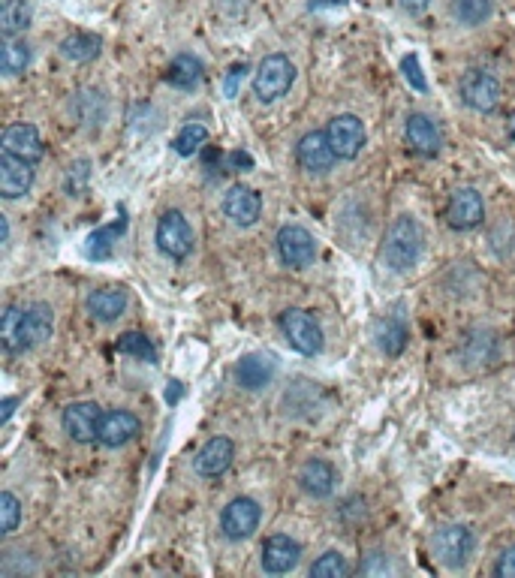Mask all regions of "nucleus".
<instances>
[{
	"mask_svg": "<svg viewBox=\"0 0 515 578\" xmlns=\"http://www.w3.org/2000/svg\"><path fill=\"white\" fill-rule=\"evenodd\" d=\"M422 247H425V232H422L419 220H416L413 214H401V217L389 226V232H386L383 262H386L392 271L404 274V271H410V268L419 262Z\"/></svg>",
	"mask_w": 515,
	"mask_h": 578,
	"instance_id": "1",
	"label": "nucleus"
},
{
	"mask_svg": "<svg viewBox=\"0 0 515 578\" xmlns=\"http://www.w3.org/2000/svg\"><path fill=\"white\" fill-rule=\"evenodd\" d=\"M296 82V67L287 55H269L263 58V64L256 67L253 76V94L260 103H275L281 100Z\"/></svg>",
	"mask_w": 515,
	"mask_h": 578,
	"instance_id": "2",
	"label": "nucleus"
},
{
	"mask_svg": "<svg viewBox=\"0 0 515 578\" xmlns=\"http://www.w3.org/2000/svg\"><path fill=\"white\" fill-rule=\"evenodd\" d=\"M473 548H476L473 530L464 524H443L431 536V551L446 569H461L473 557Z\"/></svg>",
	"mask_w": 515,
	"mask_h": 578,
	"instance_id": "3",
	"label": "nucleus"
},
{
	"mask_svg": "<svg viewBox=\"0 0 515 578\" xmlns=\"http://www.w3.org/2000/svg\"><path fill=\"white\" fill-rule=\"evenodd\" d=\"M281 332L290 341V347L302 356H317L323 350V329L320 323L299 308H290L281 314Z\"/></svg>",
	"mask_w": 515,
	"mask_h": 578,
	"instance_id": "4",
	"label": "nucleus"
},
{
	"mask_svg": "<svg viewBox=\"0 0 515 578\" xmlns=\"http://www.w3.org/2000/svg\"><path fill=\"white\" fill-rule=\"evenodd\" d=\"M157 247L169 256V259H187L190 250H193V229L187 223V217L181 211H166L160 220H157Z\"/></svg>",
	"mask_w": 515,
	"mask_h": 578,
	"instance_id": "5",
	"label": "nucleus"
},
{
	"mask_svg": "<svg viewBox=\"0 0 515 578\" xmlns=\"http://www.w3.org/2000/svg\"><path fill=\"white\" fill-rule=\"evenodd\" d=\"M458 94L473 112H491L500 103V82L488 70H467L458 82Z\"/></svg>",
	"mask_w": 515,
	"mask_h": 578,
	"instance_id": "6",
	"label": "nucleus"
},
{
	"mask_svg": "<svg viewBox=\"0 0 515 578\" xmlns=\"http://www.w3.org/2000/svg\"><path fill=\"white\" fill-rule=\"evenodd\" d=\"M260 518H263V509L253 497H235L226 503L223 515H220V530L226 539L238 542V539H247L256 527H260Z\"/></svg>",
	"mask_w": 515,
	"mask_h": 578,
	"instance_id": "7",
	"label": "nucleus"
},
{
	"mask_svg": "<svg viewBox=\"0 0 515 578\" xmlns=\"http://www.w3.org/2000/svg\"><path fill=\"white\" fill-rule=\"evenodd\" d=\"M329 145L338 154V160H356L365 148V124L356 115H338L326 127Z\"/></svg>",
	"mask_w": 515,
	"mask_h": 578,
	"instance_id": "8",
	"label": "nucleus"
},
{
	"mask_svg": "<svg viewBox=\"0 0 515 578\" xmlns=\"http://www.w3.org/2000/svg\"><path fill=\"white\" fill-rule=\"evenodd\" d=\"M100 422H103V410L94 401H76L64 410L61 425L70 434V440L76 443H94L100 434Z\"/></svg>",
	"mask_w": 515,
	"mask_h": 578,
	"instance_id": "9",
	"label": "nucleus"
},
{
	"mask_svg": "<svg viewBox=\"0 0 515 578\" xmlns=\"http://www.w3.org/2000/svg\"><path fill=\"white\" fill-rule=\"evenodd\" d=\"M296 157H299V166L305 172H311V175H326L335 166V160H338V154L332 151L329 136L323 130L305 133L299 139V145H296Z\"/></svg>",
	"mask_w": 515,
	"mask_h": 578,
	"instance_id": "10",
	"label": "nucleus"
},
{
	"mask_svg": "<svg viewBox=\"0 0 515 578\" xmlns=\"http://www.w3.org/2000/svg\"><path fill=\"white\" fill-rule=\"evenodd\" d=\"M278 253L284 259V265L290 268H305L314 262L317 256V244H314V235L305 229V226H284L278 232Z\"/></svg>",
	"mask_w": 515,
	"mask_h": 578,
	"instance_id": "11",
	"label": "nucleus"
},
{
	"mask_svg": "<svg viewBox=\"0 0 515 578\" xmlns=\"http://www.w3.org/2000/svg\"><path fill=\"white\" fill-rule=\"evenodd\" d=\"M485 217V205H482V196L479 190L473 187H458L452 196H449V205H446V220L452 229H473L479 226Z\"/></svg>",
	"mask_w": 515,
	"mask_h": 578,
	"instance_id": "12",
	"label": "nucleus"
},
{
	"mask_svg": "<svg viewBox=\"0 0 515 578\" xmlns=\"http://www.w3.org/2000/svg\"><path fill=\"white\" fill-rule=\"evenodd\" d=\"M31 184H34V163L4 151V157H0V196L19 199L31 190Z\"/></svg>",
	"mask_w": 515,
	"mask_h": 578,
	"instance_id": "13",
	"label": "nucleus"
},
{
	"mask_svg": "<svg viewBox=\"0 0 515 578\" xmlns=\"http://www.w3.org/2000/svg\"><path fill=\"white\" fill-rule=\"evenodd\" d=\"M404 142L410 151L422 154V157H434L443 148V133L440 127L428 118V115H410L404 124Z\"/></svg>",
	"mask_w": 515,
	"mask_h": 578,
	"instance_id": "14",
	"label": "nucleus"
},
{
	"mask_svg": "<svg viewBox=\"0 0 515 578\" xmlns=\"http://www.w3.org/2000/svg\"><path fill=\"white\" fill-rule=\"evenodd\" d=\"M223 211H226V217L235 226H253L256 220H260V214H263V199H260V193H256V190L238 184V187H232L226 193Z\"/></svg>",
	"mask_w": 515,
	"mask_h": 578,
	"instance_id": "15",
	"label": "nucleus"
},
{
	"mask_svg": "<svg viewBox=\"0 0 515 578\" xmlns=\"http://www.w3.org/2000/svg\"><path fill=\"white\" fill-rule=\"evenodd\" d=\"M299 557H302V548H299V542L290 539L287 533H275V536H269L266 545H263V569L272 572V575L290 572V569L299 563Z\"/></svg>",
	"mask_w": 515,
	"mask_h": 578,
	"instance_id": "16",
	"label": "nucleus"
},
{
	"mask_svg": "<svg viewBox=\"0 0 515 578\" xmlns=\"http://www.w3.org/2000/svg\"><path fill=\"white\" fill-rule=\"evenodd\" d=\"M275 377V359L269 353H247L238 365H235V383L247 392H256L269 386Z\"/></svg>",
	"mask_w": 515,
	"mask_h": 578,
	"instance_id": "17",
	"label": "nucleus"
},
{
	"mask_svg": "<svg viewBox=\"0 0 515 578\" xmlns=\"http://www.w3.org/2000/svg\"><path fill=\"white\" fill-rule=\"evenodd\" d=\"M136 434H139V419L130 410H109V413H103L97 440L106 449H118V446L130 443Z\"/></svg>",
	"mask_w": 515,
	"mask_h": 578,
	"instance_id": "18",
	"label": "nucleus"
},
{
	"mask_svg": "<svg viewBox=\"0 0 515 578\" xmlns=\"http://www.w3.org/2000/svg\"><path fill=\"white\" fill-rule=\"evenodd\" d=\"M55 332V311L43 302L25 308V323H22V350H34L46 344Z\"/></svg>",
	"mask_w": 515,
	"mask_h": 578,
	"instance_id": "19",
	"label": "nucleus"
},
{
	"mask_svg": "<svg viewBox=\"0 0 515 578\" xmlns=\"http://www.w3.org/2000/svg\"><path fill=\"white\" fill-rule=\"evenodd\" d=\"M232 458H235V446H232V440L229 437H211L199 452H196V458H193V467H196V473L199 476H220L229 464H232Z\"/></svg>",
	"mask_w": 515,
	"mask_h": 578,
	"instance_id": "20",
	"label": "nucleus"
},
{
	"mask_svg": "<svg viewBox=\"0 0 515 578\" xmlns=\"http://www.w3.org/2000/svg\"><path fill=\"white\" fill-rule=\"evenodd\" d=\"M85 308L97 323H115L127 311V289L124 286L94 289V293L88 296V302H85Z\"/></svg>",
	"mask_w": 515,
	"mask_h": 578,
	"instance_id": "21",
	"label": "nucleus"
},
{
	"mask_svg": "<svg viewBox=\"0 0 515 578\" xmlns=\"http://www.w3.org/2000/svg\"><path fill=\"white\" fill-rule=\"evenodd\" d=\"M4 151L13 154V157L37 163L43 157V139H40L34 124H13L4 133Z\"/></svg>",
	"mask_w": 515,
	"mask_h": 578,
	"instance_id": "22",
	"label": "nucleus"
},
{
	"mask_svg": "<svg viewBox=\"0 0 515 578\" xmlns=\"http://www.w3.org/2000/svg\"><path fill=\"white\" fill-rule=\"evenodd\" d=\"M335 482H338V473L329 461L323 458H311L302 470H299V485L305 494L311 497H329L335 491Z\"/></svg>",
	"mask_w": 515,
	"mask_h": 578,
	"instance_id": "23",
	"label": "nucleus"
},
{
	"mask_svg": "<svg viewBox=\"0 0 515 578\" xmlns=\"http://www.w3.org/2000/svg\"><path fill=\"white\" fill-rule=\"evenodd\" d=\"M461 359L467 368H482L491 365L497 359V338L485 329H473L467 332V338L461 341Z\"/></svg>",
	"mask_w": 515,
	"mask_h": 578,
	"instance_id": "24",
	"label": "nucleus"
},
{
	"mask_svg": "<svg viewBox=\"0 0 515 578\" xmlns=\"http://www.w3.org/2000/svg\"><path fill=\"white\" fill-rule=\"evenodd\" d=\"M31 19H34L31 0H4V10H0V34H4V40H16L19 34H25L31 28Z\"/></svg>",
	"mask_w": 515,
	"mask_h": 578,
	"instance_id": "25",
	"label": "nucleus"
},
{
	"mask_svg": "<svg viewBox=\"0 0 515 578\" xmlns=\"http://www.w3.org/2000/svg\"><path fill=\"white\" fill-rule=\"evenodd\" d=\"M202 76H205V67L193 55H175L166 70V82L178 91H193L202 82Z\"/></svg>",
	"mask_w": 515,
	"mask_h": 578,
	"instance_id": "26",
	"label": "nucleus"
},
{
	"mask_svg": "<svg viewBox=\"0 0 515 578\" xmlns=\"http://www.w3.org/2000/svg\"><path fill=\"white\" fill-rule=\"evenodd\" d=\"M103 49V40L97 34H85V31H76L70 34L64 43H61V55L73 64H88L100 55Z\"/></svg>",
	"mask_w": 515,
	"mask_h": 578,
	"instance_id": "27",
	"label": "nucleus"
},
{
	"mask_svg": "<svg viewBox=\"0 0 515 578\" xmlns=\"http://www.w3.org/2000/svg\"><path fill=\"white\" fill-rule=\"evenodd\" d=\"M124 229H127V217H124V211H121L118 220H112V223L100 226L97 232H91V238H88V256H91V259H109L112 250H115V241L124 235Z\"/></svg>",
	"mask_w": 515,
	"mask_h": 578,
	"instance_id": "28",
	"label": "nucleus"
},
{
	"mask_svg": "<svg viewBox=\"0 0 515 578\" xmlns=\"http://www.w3.org/2000/svg\"><path fill=\"white\" fill-rule=\"evenodd\" d=\"M374 338H377V347L386 356H401L404 347H407V326L401 320H395V317H383L374 326Z\"/></svg>",
	"mask_w": 515,
	"mask_h": 578,
	"instance_id": "29",
	"label": "nucleus"
},
{
	"mask_svg": "<svg viewBox=\"0 0 515 578\" xmlns=\"http://www.w3.org/2000/svg\"><path fill=\"white\" fill-rule=\"evenodd\" d=\"M494 0H452V16L464 28H476L491 19Z\"/></svg>",
	"mask_w": 515,
	"mask_h": 578,
	"instance_id": "30",
	"label": "nucleus"
},
{
	"mask_svg": "<svg viewBox=\"0 0 515 578\" xmlns=\"http://www.w3.org/2000/svg\"><path fill=\"white\" fill-rule=\"evenodd\" d=\"M31 64V49L28 43L22 40H7L4 43V52H0V70H4V76H22Z\"/></svg>",
	"mask_w": 515,
	"mask_h": 578,
	"instance_id": "31",
	"label": "nucleus"
},
{
	"mask_svg": "<svg viewBox=\"0 0 515 578\" xmlns=\"http://www.w3.org/2000/svg\"><path fill=\"white\" fill-rule=\"evenodd\" d=\"M76 115L82 118V124H88L91 130L100 127L109 115V106H106V97L103 94H94V91H85L76 97Z\"/></svg>",
	"mask_w": 515,
	"mask_h": 578,
	"instance_id": "32",
	"label": "nucleus"
},
{
	"mask_svg": "<svg viewBox=\"0 0 515 578\" xmlns=\"http://www.w3.org/2000/svg\"><path fill=\"white\" fill-rule=\"evenodd\" d=\"M22 323H25V308L10 305L4 311V323H0V338L10 353H22Z\"/></svg>",
	"mask_w": 515,
	"mask_h": 578,
	"instance_id": "33",
	"label": "nucleus"
},
{
	"mask_svg": "<svg viewBox=\"0 0 515 578\" xmlns=\"http://www.w3.org/2000/svg\"><path fill=\"white\" fill-rule=\"evenodd\" d=\"M205 139H208V127L199 124V121H193V124H184V127H181V133L175 136L172 148H175V154H181V157H193V154L205 145Z\"/></svg>",
	"mask_w": 515,
	"mask_h": 578,
	"instance_id": "34",
	"label": "nucleus"
},
{
	"mask_svg": "<svg viewBox=\"0 0 515 578\" xmlns=\"http://www.w3.org/2000/svg\"><path fill=\"white\" fill-rule=\"evenodd\" d=\"M118 353L145 359V362H151V365L157 362V350H154V344H151L142 332H127V335L118 341Z\"/></svg>",
	"mask_w": 515,
	"mask_h": 578,
	"instance_id": "35",
	"label": "nucleus"
},
{
	"mask_svg": "<svg viewBox=\"0 0 515 578\" xmlns=\"http://www.w3.org/2000/svg\"><path fill=\"white\" fill-rule=\"evenodd\" d=\"M353 569H350V563H347V557L341 554V551H326L320 560H314V566H311V575H320V578H344V575H350Z\"/></svg>",
	"mask_w": 515,
	"mask_h": 578,
	"instance_id": "36",
	"label": "nucleus"
},
{
	"mask_svg": "<svg viewBox=\"0 0 515 578\" xmlns=\"http://www.w3.org/2000/svg\"><path fill=\"white\" fill-rule=\"evenodd\" d=\"M88 181H91V160H76L67 166V175H64L67 196H82L88 190Z\"/></svg>",
	"mask_w": 515,
	"mask_h": 578,
	"instance_id": "37",
	"label": "nucleus"
},
{
	"mask_svg": "<svg viewBox=\"0 0 515 578\" xmlns=\"http://www.w3.org/2000/svg\"><path fill=\"white\" fill-rule=\"evenodd\" d=\"M19 521H22V503H19L16 494L4 491V494H0V530L13 533L19 527Z\"/></svg>",
	"mask_w": 515,
	"mask_h": 578,
	"instance_id": "38",
	"label": "nucleus"
},
{
	"mask_svg": "<svg viewBox=\"0 0 515 578\" xmlns=\"http://www.w3.org/2000/svg\"><path fill=\"white\" fill-rule=\"evenodd\" d=\"M401 73H404V79H407V85H410L413 91H419V94L428 91V82H425V76H422V67H419V58H416V55H407V58L401 61Z\"/></svg>",
	"mask_w": 515,
	"mask_h": 578,
	"instance_id": "39",
	"label": "nucleus"
},
{
	"mask_svg": "<svg viewBox=\"0 0 515 578\" xmlns=\"http://www.w3.org/2000/svg\"><path fill=\"white\" fill-rule=\"evenodd\" d=\"M244 76H247V64H244V61L229 67V73H226V79H223V94H226V100H235V97H238V88H241Z\"/></svg>",
	"mask_w": 515,
	"mask_h": 578,
	"instance_id": "40",
	"label": "nucleus"
},
{
	"mask_svg": "<svg viewBox=\"0 0 515 578\" xmlns=\"http://www.w3.org/2000/svg\"><path fill=\"white\" fill-rule=\"evenodd\" d=\"M362 572L365 575H386V572H395V566L389 563V557L383 551H374L368 554V560L362 563Z\"/></svg>",
	"mask_w": 515,
	"mask_h": 578,
	"instance_id": "41",
	"label": "nucleus"
},
{
	"mask_svg": "<svg viewBox=\"0 0 515 578\" xmlns=\"http://www.w3.org/2000/svg\"><path fill=\"white\" fill-rule=\"evenodd\" d=\"M494 575H500V578H515V545L500 551V557H497V563H494Z\"/></svg>",
	"mask_w": 515,
	"mask_h": 578,
	"instance_id": "42",
	"label": "nucleus"
},
{
	"mask_svg": "<svg viewBox=\"0 0 515 578\" xmlns=\"http://www.w3.org/2000/svg\"><path fill=\"white\" fill-rule=\"evenodd\" d=\"M398 4H401V10H404V13H410V16H422V13L428 10L431 0H398Z\"/></svg>",
	"mask_w": 515,
	"mask_h": 578,
	"instance_id": "43",
	"label": "nucleus"
},
{
	"mask_svg": "<svg viewBox=\"0 0 515 578\" xmlns=\"http://www.w3.org/2000/svg\"><path fill=\"white\" fill-rule=\"evenodd\" d=\"M350 0H311V10H338V7H347Z\"/></svg>",
	"mask_w": 515,
	"mask_h": 578,
	"instance_id": "44",
	"label": "nucleus"
},
{
	"mask_svg": "<svg viewBox=\"0 0 515 578\" xmlns=\"http://www.w3.org/2000/svg\"><path fill=\"white\" fill-rule=\"evenodd\" d=\"M181 392H184V386H181L178 380H172V383H169V389H166V401H169V404H175V401L181 398Z\"/></svg>",
	"mask_w": 515,
	"mask_h": 578,
	"instance_id": "45",
	"label": "nucleus"
},
{
	"mask_svg": "<svg viewBox=\"0 0 515 578\" xmlns=\"http://www.w3.org/2000/svg\"><path fill=\"white\" fill-rule=\"evenodd\" d=\"M229 163H232L235 169H241V166H250L253 160H250V154H241V151H235V154L229 157Z\"/></svg>",
	"mask_w": 515,
	"mask_h": 578,
	"instance_id": "46",
	"label": "nucleus"
},
{
	"mask_svg": "<svg viewBox=\"0 0 515 578\" xmlns=\"http://www.w3.org/2000/svg\"><path fill=\"white\" fill-rule=\"evenodd\" d=\"M16 404H19V398H7V401H4V413H0V422H7V419L13 416V407H16Z\"/></svg>",
	"mask_w": 515,
	"mask_h": 578,
	"instance_id": "47",
	"label": "nucleus"
},
{
	"mask_svg": "<svg viewBox=\"0 0 515 578\" xmlns=\"http://www.w3.org/2000/svg\"><path fill=\"white\" fill-rule=\"evenodd\" d=\"M512 136H515V118H512Z\"/></svg>",
	"mask_w": 515,
	"mask_h": 578,
	"instance_id": "48",
	"label": "nucleus"
}]
</instances>
